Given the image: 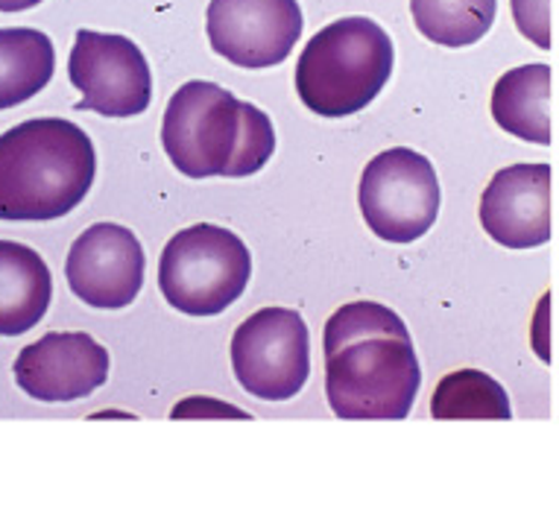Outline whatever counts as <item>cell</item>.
Returning a JSON list of instances; mask_svg holds the SVG:
<instances>
[{
    "label": "cell",
    "instance_id": "cell-15",
    "mask_svg": "<svg viewBox=\"0 0 559 512\" xmlns=\"http://www.w3.org/2000/svg\"><path fill=\"white\" fill-rule=\"evenodd\" d=\"M56 71V47L41 29H0V109L36 97Z\"/></svg>",
    "mask_w": 559,
    "mask_h": 512
},
{
    "label": "cell",
    "instance_id": "cell-8",
    "mask_svg": "<svg viewBox=\"0 0 559 512\" xmlns=\"http://www.w3.org/2000/svg\"><path fill=\"white\" fill-rule=\"evenodd\" d=\"M68 80L83 94L76 109L103 118H135L153 100V76L141 47L115 33L80 29L68 59Z\"/></svg>",
    "mask_w": 559,
    "mask_h": 512
},
{
    "label": "cell",
    "instance_id": "cell-5",
    "mask_svg": "<svg viewBox=\"0 0 559 512\" xmlns=\"http://www.w3.org/2000/svg\"><path fill=\"white\" fill-rule=\"evenodd\" d=\"M249 275L247 243L212 223L174 235L158 258V287L167 305L188 317H217L231 308L247 290Z\"/></svg>",
    "mask_w": 559,
    "mask_h": 512
},
{
    "label": "cell",
    "instance_id": "cell-1",
    "mask_svg": "<svg viewBox=\"0 0 559 512\" xmlns=\"http://www.w3.org/2000/svg\"><path fill=\"white\" fill-rule=\"evenodd\" d=\"M167 158L188 179H243L275 153V129L266 111L205 80H191L170 97L162 120Z\"/></svg>",
    "mask_w": 559,
    "mask_h": 512
},
{
    "label": "cell",
    "instance_id": "cell-16",
    "mask_svg": "<svg viewBox=\"0 0 559 512\" xmlns=\"http://www.w3.org/2000/svg\"><path fill=\"white\" fill-rule=\"evenodd\" d=\"M413 24L440 47H468L496 24L498 0H411Z\"/></svg>",
    "mask_w": 559,
    "mask_h": 512
},
{
    "label": "cell",
    "instance_id": "cell-4",
    "mask_svg": "<svg viewBox=\"0 0 559 512\" xmlns=\"http://www.w3.org/2000/svg\"><path fill=\"white\" fill-rule=\"evenodd\" d=\"M419 384L411 337L369 334L325 355V393L340 419H407Z\"/></svg>",
    "mask_w": 559,
    "mask_h": 512
},
{
    "label": "cell",
    "instance_id": "cell-12",
    "mask_svg": "<svg viewBox=\"0 0 559 512\" xmlns=\"http://www.w3.org/2000/svg\"><path fill=\"white\" fill-rule=\"evenodd\" d=\"M550 165H510L492 176L480 197V226L507 249H533L550 240Z\"/></svg>",
    "mask_w": 559,
    "mask_h": 512
},
{
    "label": "cell",
    "instance_id": "cell-14",
    "mask_svg": "<svg viewBox=\"0 0 559 512\" xmlns=\"http://www.w3.org/2000/svg\"><path fill=\"white\" fill-rule=\"evenodd\" d=\"M492 118L504 132L531 141L550 144V118H554V71L550 64H524L507 71L492 88Z\"/></svg>",
    "mask_w": 559,
    "mask_h": 512
},
{
    "label": "cell",
    "instance_id": "cell-18",
    "mask_svg": "<svg viewBox=\"0 0 559 512\" xmlns=\"http://www.w3.org/2000/svg\"><path fill=\"white\" fill-rule=\"evenodd\" d=\"M369 334L411 337V331H407L402 317L390 311L386 305L352 302L331 313L329 322H325V334H322V346H325V355H329V352H334V348L348 343V340L369 337Z\"/></svg>",
    "mask_w": 559,
    "mask_h": 512
},
{
    "label": "cell",
    "instance_id": "cell-11",
    "mask_svg": "<svg viewBox=\"0 0 559 512\" xmlns=\"http://www.w3.org/2000/svg\"><path fill=\"white\" fill-rule=\"evenodd\" d=\"M12 376L36 402H80L109 381V352L85 331H50L21 348Z\"/></svg>",
    "mask_w": 559,
    "mask_h": 512
},
{
    "label": "cell",
    "instance_id": "cell-17",
    "mask_svg": "<svg viewBox=\"0 0 559 512\" xmlns=\"http://www.w3.org/2000/svg\"><path fill=\"white\" fill-rule=\"evenodd\" d=\"M433 419H510L513 407L504 386L480 369H457L437 384L431 398Z\"/></svg>",
    "mask_w": 559,
    "mask_h": 512
},
{
    "label": "cell",
    "instance_id": "cell-9",
    "mask_svg": "<svg viewBox=\"0 0 559 512\" xmlns=\"http://www.w3.org/2000/svg\"><path fill=\"white\" fill-rule=\"evenodd\" d=\"M205 33L214 53L247 71L282 64L302 36L296 0H212Z\"/></svg>",
    "mask_w": 559,
    "mask_h": 512
},
{
    "label": "cell",
    "instance_id": "cell-7",
    "mask_svg": "<svg viewBox=\"0 0 559 512\" xmlns=\"http://www.w3.org/2000/svg\"><path fill=\"white\" fill-rule=\"evenodd\" d=\"M231 369L238 384L264 402L299 395L311 376V337L302 313L261 308L231 337Z\"/></svg>",
    "mask_w": 559,
    "mask_h": 512
},
{
    "label": "cell",
    "instance_id": "cell-20",
    "mask_svg": "<svg viewBox=\"0 0 559 512\" xmlns=\"http://www.w3.org/2000/svg\"><path fill=\"white\" fill-rule=\"evenodd\" d=\"M176 419H182V416H193V419H202V416H238V419H249L247 410H238V407H229V404H217L209 402V398H188L174 410Z\"/></svg>",
    "mask_w": 559,
    "mask_h": 512
},
{
    "label": "cell",
    "instance_id": "cell-13",
    "mask_svg": "<svg viewBox=\"0 0 559 512\" xmlns=\"http://www.w3.org/2000/svg\"><path fill=\"white\" fill-rule=\"evenodd\" d=\"M53 299V278L36 249L0 240V337L36 329Z\"/></svg>",
    "mask_w": 559,
    "mask_h": 512
},
{
    "label": "cell",
    "instance_id": "cell-21",
    "mask_svg": "<svg viewBox=\"0 0 559 512\" xmlns=\"http://www.w3.org/2000/svg\"><path fill=\"white\" fill-rule=\"evenodd\" d=\"M38 3H45V0H0V12H24Z\"/></svg>",
    "mask_w": 559,
    "mask_h": 512
},
{
    "label": "cell",
    "instance_id": "cell-6",
    "mask_svg": "<svg viewBox=\"0 0 559 512\" xmlns=\"http://www.w3.org/2000/svg\"><path fill=\"white\" fill-rule=\"evenodd\" d=\"M440 200L431 158L411 146L378 153L360 176V214L386 243H413L428 235L440 214Z\"/></svg>",
    "mask_w": 559,
    "mask_h": 512
},
{
    "label": "cell",
    "instance_id": "cell-2",
    "mask_svg": "<svg viewBox=\"0 0 559 512\" xmlns=\"http://www.w3.org/2000/svg\"><path fill=\"white\" fill-rule=\"evenodd\" d=\"M97 153L85 129L33 118L0 135V219H59L88 197Z\"/></svg>",
    "mask_w": 559,
    "mask_h": 512
},
{
    "label": "cell",
    "instance_id": "cell-19",
    "mask_svg": "<svg viewBox=\"0 0 559 512\" xmlns=\"http://www.w3.org/2000/svg\"><path fill=\"white\" fill-rule=\"evenodd\" d=\"M515 27L527 41L550 50L554 45V0H510Z\"/></svg>",
    "mask_w": 559,
    "mask_h": 512
},
{
    "label": "cell",
    "instance_id": "cell-3",
    "mask_svg": "<svg viewBox=\"0 0 559 512\" xmlns=\"http://www.w3.org/2000/svg\"><path fill=\"white\" fill-rule=\"evenodd\" d=\"M395 62L393 38L364 15L322 27L296 64V92L320 118H352L376 100Z\"/></svg>",
    "mask_w": 559,
    "mask_h": 512
},
{
    "label": "cell",
    "instance_id": "cell-10",
    "mask_svg": "<svg viewBox=\"0 0 559 512\" xmlns=\"http://www.w3.org/2000/svg\"><path fill=\"white\" fill-rule=\"evenodd\" d=\"M141 240L118 223H94L74 240L64 261V278L80 302L118 311L135 302L144 287Z\"/></svg>",
    "mask_w": 559,
    "mask_h": 512
}]
</instances>
